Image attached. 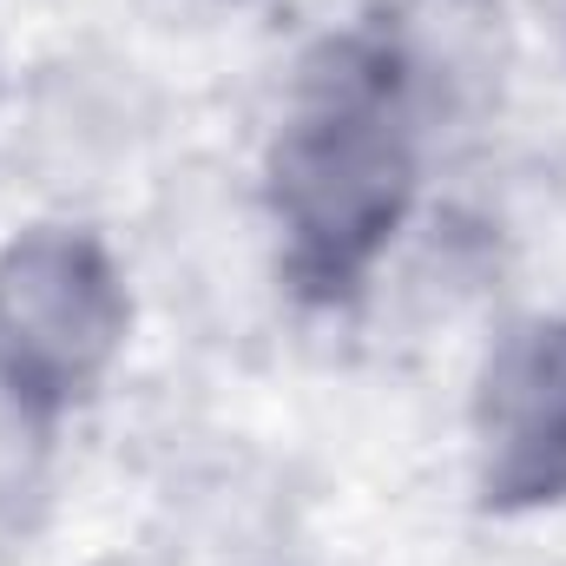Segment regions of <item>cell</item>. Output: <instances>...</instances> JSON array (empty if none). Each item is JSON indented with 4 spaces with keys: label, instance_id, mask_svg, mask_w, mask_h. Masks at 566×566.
I'll return each mask as SVG.
<instances>
[{
    "label": "cell",
    "instance_id": "cell-1",
    "mask_svg": "<svg viewBox=\"0 0 566 566\" xmlns=\"http://www.w3.org/2000/svg\"><path fill=\"white\" fill-rule=\"evenodd\" d=\"M119 329V296L106 264L73 238H33L0 271V336L27 369L86 376Z\"/></svg>",
    "mask_w": 566,
    "mask_h": 566
},
{
    "label": "cell",
    "instance_id": "cell-2",
    "mask_svg": "<svg viewBox=\"0 0 566 566\" xmlns=\"http://www.w3.org/2000/svg\"><path fill=\"white\" fill-rule=\"evenodd\" d=\"M396 178L402 158L363 113H329L310 119L283 158V191L303 231L316 238H363L382 211H396Z\"/></svg>",
    "mask_w": 566,
    "mask_h": 566
},
{
    "label": "cell",
    "instance_id": "cell-3",
    "mask_svg": "<svg viewBox=\"0 0 566 566\" xmlns=\"http://www.w3.org/2000/svg\"><path fill=\"white\" fill-rule=\"evenodd\" d=\"M488 448L507 488L566 481V329L521 336L488 376Z\"/></svg>",
    "mask_w": 566,
    "mask_h": 566
},
{
    "label": "cell",
    "instance_id": "cell-4",
    "mask_svg": "<svg viewBox=\"0 0 566 566\" xmlns=\"http://www.w3.org/2000/svg\"><path fill=\"white\" fill-rule=\"evenodd\" d=\"M33 481V428L20 416V402L0 389V507H13Z\"/></svg>",
    "mask_w": 566,
    "mask_h": 566
}]
</instances>
